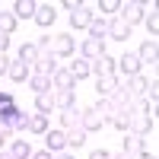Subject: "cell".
Returning <instances> with one entry per match:
<instances>
[{
	"label": "cell",
	"instance_id": "4316f807",
	"mask_svg": "<svg viewBox=\"0 0 159 159\" xmlns=\"http://www.w3.org/2000/svg\"><path fill=\"white\" fill-rule=\"evenodd\" d=\"M124 153H130V156H140V153H147V143H143V137L130 134V137L124 140Z\"/></svg>",
	"mask_w": 159,
	"mask_h": 159
},
{
	"label": "cell",
	"instance_id": "83f0119b",
	"mask_svg": "<svg viewBox=\"0 0 159 159\" xmlns=\"http://www.w3.org/2000/svg\"><path fill=\"white\" fill-rule=\"evenodd\" d=\"M105 32H108V19L92 16V22H89V38H105Z\"/></svg>",
	"mask_w": 159,
	"mask_h": 159
},
{
	"label": "cell",
	"instance_id": "7dc6e473",
	"mask_svg": "<svg viewBox=\"0 0 159 159\" xmlns=\"http://www.w3.org/2000/svg\"><path fill=\"white\" fill-rule=\"evenodd\" d=\"M0 159H13V153L10 150H0Z\"/></svg>",
	"mask_w": 159,
	"mask_h": 159
},
{
	"label": "cell",
	"instance_id": "2e32d148",
	"mask_svg": "<svg viewBox=\"0 0 159 159\" xmlns=\"http://www.w3.org/2000/svg\"><path fill=\"white\" fill-rule=\"evenodd\" d=\"M108 99H111V105H115L118 111H127V115H130V99H134V96H130V92H127L124 86H118V89L111 92Z\"/></svg>",
	"mask_w": 159,
	"mask_h": 159
},
{
	"label": "cell",
	"instance_id": "6da1fadb",
	"mask_svg": "<svg viewBox=\"0 0 159 159\" xmlns=\"http://www.w3.org/2000/svg\"><path fill=\"white\" fill-rule=\"evenodd\" d=\"M153 127H156L153 115H130V118H127V130H130V134H137V137H147Z\"/></svg>",
	"mask_w": 159,
	"mask_h": 159
},
{
	"label": "cell",
	"instance_id": "8fae6325",
	"mask_svg": "<svg viewBox=\"0 0 159 159\" xmlns=\"http://www.w3.org/2000/svg\"><path fill=\"white\" fill-rule=\"evenodd\" d=\"M51 99H54V108H61V111H67V108L76 105L73 89H54V92H51Z\"/></svg>",
	"mask_w": 159,
	"mask_h": 159
},
{
	"label": "cell",
	"instance_id": "d590c367",
	"mask_svg": "<svg viewBox=\"0 0 159 159\" xmlns=\"http://www.w3.org/2000/svg\"><path fill=\"white\" fill-rule=\"evenodd\" d=\"M127 118H130V115H127V111H121V115H115V118H111L108 124H115L118 130H127Z\"/></svg>",
	"mask_w": 159,
	"mask_h": 159
},
{
	"label": "cell",
	"instance_id": "4fadbf2b",
	"mask_svg": "<svg viewBox=\"0 0 159 159\" xmlns=\"http://www.w3.org/2000/svg\"><path fill=\"white\" fill-rule=\"evenodd\" d=\"M96 80H99V86H96V89H99V96H102V99H108L111 92H115L118 86H121V76H118V73H108V76H96Z\"/></svg>",
	"mask_w": 159,
	"mask_h": 159
},
{
	"label": "cell",
	"instance_id": "ee69618b",
	"mask_svg": "<svg viewBox=\"0 0 159 159\" xmlns=\"http://www.w3.org/2000/svg\"><path fill=\"white\" fill-rule=\"evenodd\" d=\"M7 137H10V130H7L3 124H0V150H3V143H7Z\"/></svg>",
	"mask_w": 159,
	"mask_h": 159
},
{
	"label": "cell",
	"instance_id": "7a4b0ae2",
	"mask_svg": "<svg viewBox=\"0 0 159 159\" xmlns=\"http://www.w3.org/2000/svg\"><path fill=\"white\" fill-rule=\"evenodd\" d=\"M140 67H143V64L137 61V54H121V57H115V73H121V76H137Z\"/></svg>",
	"mask_w": 159,
	"mask_h": 159
},
{
	"label": "cell",
	"instance_id": "9c48e42d",
	"mask_svg": "<svg viewBox=\"0 0 159 159\" xmlns=\"http://www.w3.org/2000/svg\"><path fill=\"white\" fill-rule=\"evenodd\" d=\"M45 150L51 156L67 150V137H64V130H48V134H45Z\"/></svg>",
	"mask_w": 159,
	"mask_h": 159
},
{
	"label": "cell",
	"instance_id": "5b68a950",
	"mask_svg": "<svg viewBox=\"0 0 159 159\" xmlns=\"http://www.w3.org/2000/svg\"><path fill=\"white\" fill-rule=\"evenodd\" d=\"M80 127H83L86 134H96V130H102V127H105V121L99 118V111H96V108H83V111H80Z\"/></svg>",
	"mask_w": 159,
	"mask_h": 159
},
{
	"label": "cell",
	"instance_id": "ab89813d",
	"mask_svg": "<svg viewBox=\"0 0 159 159\" xmlns=\"http://www.w3.org/2000/svg\"><path fill=\"white\" fill-rule=\"evenodd\" d=\"M7 48H10V35L0 32V54H7Z\"/></svg>",
	"mask_w": 159,
	"mask_h": 159
},
{
	"label": "cell",
	"instance_id": "d6986e66",
	"mask_svg": "<svg viewBox=\"0 0 159 159\" xmlns=\"http://www.w3.org/2000/svg\"><path fill=\"white\" fill-rule=\"evenodd\" d=\"M108 38H115V42H127L130 38V25H124L121 19H111L108 22V32H105Z\"/></svg>",
	"mask_w": 159,
	"mask_h": 159
},
{
	"label": "cell",
	"instance_id": "7402d4cb",
	"mask_svg": "<svg viewBox=\"0 0 159 159\" xmlns=\"http://www.w3.org/2000/svg\"><path fill=\"white\" fill-rule=\"evenodd\" d=\"M25 130H32V134H38V137H45L48 134V115H29V127Z\"/></svg>",
	"mask_w": 159,
	"mask_h": 159
},
{
	"label": "cell",
	"instance_id": "836d02e7",
	"mask_svg": "<svg viewBox=\"0 0 159 159\" xmlns=\"http://www.w3.org/2000/svg\"><path fill=\"white\" fill-rule=\"evenodd\" d=\"M118 10H121V0H99V13H105V16H111Z\"/></svg>",
	"mask_w": 159,
	"mask_h": 159
},
{
	"label": "cell",
	"instance_id": "5bb4252c",
	"mask_svg": "<svg viewBox=\"0 0 159 159\" xmlns=\"http://www.w3.org/2000/svg\"><path fill=\"white\" fill-rule=\"evenodd\" d=\"M32 19H35L38 25H42V29H48V25L57 19V13H54V7H51V3H38V7H35V16H32Z\"/></svg>",
	"mask_w": 159,
	"mask_h": 159
},
{
	"label": "cell",
	"instance_id": "b9f144b4",
	"mask_svg": "<svg viewBox=\"0 0 159 159\" xmlns=\"http://www.w3.org/2000/svg\"><path fill=\"white\" fill-rule=\"evenodd\" d=\"M80 7H83L80 0H64V10H70V13H73V10H80Z\"/></svg>",
	"mask_w": 159,
	"mask_h": 159
},
{
	"label": "cell",
	"instance_id": "7bdbcfd3",
	"mask_svg": "<svg viewBox=\"0 0 159 159\" xmlns=\"http://www.w3.org/2000/svg\"><path fill=\"white\" fill-rule=\"evenodd\" d=\"M32 159H51L48 150H32Z\"/></svg>",
	"mask_w": 159,
	"mask_h": 159
},
{
	"label": "cell",
	"instance_id": "30bf717a",
	"mask_svg": "<svg viewBox=\"0 0 159 159\" xmlns=\"http://www.w3.org/2000/svg\"><path fill=\"white\" fill-rule=\"evenodd\" d=\"M89 70L96 73V76H108V73H115V57L111 54H102L96 61H89Z\"/></svg>",
	"mask_w": 159,
	"mask_h": 159
},
{
	"label": "cell",
	"instance_id": "603a6c76",
	"mask_svg": "<svg viewBox=\"0 0 159 159\" xmlns=\"http://www.w3.org/2000/svg\"><path fill=\"white\" fill-rule=\"evenodd\" d=\"M10 153H13V159H32V147H29V140H22V137H16L10 143Z\"/></svg>",
	"mask_w": 159,
	"mask_h": 159
},
{
	"label": "cell",
	"instance_id": "e575fe53",
	"mask_svg": "<svg viewBox=\"0 0 159 159\" xmlns=\"http://www.w3.org/2000/svg\"><path fill=\"white\" fill-rule=\"evenodd\" d=\"M147 29H150V38L159 35V13H150L147 16Z\"/></svg>",
	"mask_w": 159,
	"mask_h": 159
},
{
	"label": "cell",
	"instance_id": "3957f363",
	"mask_svg": "<svg viewBox=\"0 0 159 159\" xmlns=\"http://www.w3.org/2000/svg\"><path fill=\"white\" fill-rule=\"evenodd\" d=\"M73 51H76L73 35H54L51 38V54L54 57H73Z\"/></svg>",
	"mask_w": 159,
	"mask_h": 159
},
{
	"label": "cell",
	"instance_id": "7c38bea8",
	"mask_svg": "<svg viewBox=\"0 0 159 159\" xmlns=\"http://www.w3.org/2000/svg\"><path fill=\"white\" fill-rule=\"evenodd\" d=\"M92 16H96V13H92V10H89V7L83 3L80 10H73V13H70V25H73V29H89Z\"/></svg>",
	"mask_w": 159,
	"mask_h": 159
},
{
	"label": "cell",
	"instance_id": "9a60e30c",
	"mask_svg": "<svg viewBox=\"0 0 159 159\" xmlns=\"http://www.w3.org/2000/svg\"><path fill=\"white\" fill-rule=\"evenodd\" d=\"M51 86H54V89H73L76 80H73V73H70L67 67H57L54 76H51Z\"/></svg>",
	"mask_w": 159,
	"mask_h": 159
},
{
	"label": "cell",
	"instance_id": "44dd1931",
	"mask_svg": "<svg viewBox=\"0 0 159 159\" xmlns=\"http://www.w3.org/2000/svg\"><path fill=\"white\" fill-rule=\"evenodd\" d=\"M147 83H150V80L143 76V73H137V76H127L121 86H124V89L130 92V96H140V92H147Z\"/></svg>",
	"mask_w": 159,
	"mask_h": 159
},
{
	"label": "cell",
	"instance_id": "bcb514c9",
	"mask_svg": "<svg viewBox=\"0 0 159 159\" xmlns=\"http://www.w3.org/2000/svg\"><path fill=\"white\" fill-rule=\"evenodd\" d=\"M51 159H73V156H70V153H54Z\"/></svg>",
	"mask_w": 159,
	"mask_h": 159
},
{
	"label": "cell",
	"instance_id": "ffe728a7",
	"mask_svg": "<svg viewBox=\"0 0 159 159\" xmlns=\"http://www.w3.org/2000/svg\"><path fill=\"white\" fill-rule=\"evenodd\" d=\"M7 76L13 80V83H29V67L25 64H19V61H10V70H7Z\"/></svg>",
	"mask_w": 159,
	"mask_h": 159
},
{
	"label": "cell",
	"instance_id": "c3c4849f",
	"mask_svg": "<svg viewBox=\"0 0 159 159\" xmlns=\"http://www.w3.org/2000/svg\"><path fill=\"white\" fill-rule=\"evenodd\" d=\"M134 159H156L153 153H140V156H134Z\"/></svg>",
	"mask_w": 159,
	"mask_h": 159
},
{
	"label": "cell",
	"instance_id": "1f68e13d",
	"mask_svg": "<svg viewBox=\"0 0 159 159\" xmlns=\"http://www.w3.org/2000/svg\"><path fill=\"white\" fill-rule=\"evenodd\" d=\"M67 70L73 73V80H86V76H92V70H89V61H73Z\"/></svg>",
	"mask_w": 159,
	"mask_h": 159
},
{
	"label": "cell",
	"instance_id": "d4e9b609",
	"mask_svg": "<svg viewBox=\"0 0 159 159\" xmlns=\"http://www.w3.org/2000/svg\"><path fill=\"white\" fill-rule=\"evenodd\" d=\"M16 57H19V64H25V67H29V64H35L38 61V48L35 45H19V51H16Z\"/></svg>",
	"mask_w": 159,
	"mask_h": 159
},
{
	"label": "cell",
	"instance_id": "e0dca14e",
	"mask_svg": "<svg viewBox=\"0 0 159 159\" xmlns=\"http://www.w3.org/2000/svg\"><path fill=\"white\" fill-rule=\"evenodd\" d=\"M35 7H38L35 0H16L10 13H13L16 19H32V16H35Z\"/></svg>",
	"mask_w": 159,
	"mask_h": 159
},
{
	"label": "cell",
	"instance_id": "74e56055",
	"mask_svg": "<svg viewBox=\"0 0 159 159\" xmlns=\"http://www.w3.org/2000/svg\"><path fill=\"white\" fill-rule=\"evenodd\" d=\"M38 51H51V38L48 35H42V38H38V45H35Z\"/></svg>",
	"mask_w": 159,
	"mask_h": 159
},
{
	"label": "cell",
	"instance_id": "277c9868",
	"mask_svg": "<svg viewBox=\"0 0 159 159\" xmlns=\"http://www.w3.org/2000/svg\"><path fill=\"white\" fill-rule=\"evenodd\" d=\"M121 19L124 25H137L143 19V7H140V0H127V3H121Z\"/></svg>",
	"mask_w": 159,
	"mask_h": 159
},
{
	"label": "cell",
	"instance_id": "f1b7e54d",
	"mask_svg": "<svg viewBox=\"0 0 159 159\" xmlns=\"http://www.w3.org/2000/svg\"><path fill=\"white\" fill-rule=\"evenodd\" d=\"M29 86L35 89V96H42V92L51 89V76H42V73H32L29 76Z\"/></svg>",
	"mask_w": 159,
	"mask_h": 159
},
{
	"label": "cell",
	"instance_id": "f546056e",
	"mask_svg": "<svg viewBox=\"0 0 159 159\" xmlns=\"http://www.w3.org/2000/svg\"><path fill=\"white\" fill-rule=\"evenodd\" d=\"M61 127H64V130H73V127H80V111H76V108L61 111Z\"/></svg>",
	"mask_w": 159,
	"mask_h": 159
},
{
	"label": "cell",
	"instance_id": "8d00e7d4",
	"mask_svg": "<svg viewBox=\"0 0 159 159\" xmlns=\"http://www.w3.org/2000/svg\"><path fill=\"white\" fill-rule=\"evenodd\" d=\"M10 102H16V92L13 89H0V105H10Z\"/></svg>",
	"mask_w": 159,
	"mask_h": 159
},
{
	"label": "cell",
	"instance_id": "cb8c5ba5",
	"mask_svg": "<svg viewBox=\"0 0 159 159\" xmlns=\"http://www.w3.org/2000/svg\"><path fill=\"white\" fill-rule=\"evenodd\" d=\"M92 108H96V111H99V118H102V121H105V124H108V121H111V118H115V115H121V111H118V108H115V105H111V99H99V105H92Z\"/></svg>",
	"mask_w": 159,
	"mask_h": 159
},
{
	"label": "cell",
	"instance_id": "52a82bcc",
	"mask_svg": "<svg viewBox=\"0 0 159 159\" xmlns=\"http://www.w3.org/2000/svg\"><path fill=\"white\" fill-rule=\"evenodd\" d=\"M35 67V73H42V76H54V70H57V57L51 54V51H38V61L32 64Z\"/></svg>",
	"mask_w": 159,
	"mask_h": 159
},
{
	"label": "cell",
	"instance_id": "f35d334b",
	"mask_svg": "<svg viewBox=\"0 0 159 159\" xmlns=\"http://www.w3.org/2000/svg\"><path fill=\"white\" fill-rule=\"evenodd\" d=\"M89 159H111V153H105V150H92Z\"/></svg>",
	"mask_w": 159,
	"mask_h": 159
},
{
	"label": "cell",
	"instance_id": "f6af8a7d",
	"mask_svg": "<svg viewBox=\"0 0 159 159\" xmlns=\"http://www.w3.org/2000/svg\"><path fill=\"white\" fill-rule=\"evenodd\" d=\"M111 159H134L130 153H124V150H118V153H111Z\"/></svg>",
	"mask_w": 159,
	"mask_h": 159
},
{
	"label": "cell",
	"instance_id": "d6a6232c",
	"mask_svg": "<svg viewBox=\"0 0 159 159\" xmlns=\"http://www.w3.org/2000/svg\"><path fill=\"white\" fill-rule=\"evenodd\" d=\"M54 108V99H51V92H42V96H35V111L38 115H48Z\"/></svg>",
	"mask_w": 159,
	"mask_h": 159
},
{
	"label": "cell",
	"instance_id": "484cf974",
	"mask_svg": "<svg viewBox=\"0 0 159 159\" xmlns=\"http://www.w3.org/2000/svg\"><path fill=\"white\" fill-rule=\"evenodd\" d=\"M16 25H19V19L13 16L10 10H0V32H3V35H13V32H16Z\"/></svg>",
	"mask_w": 159,
	"mask_h": 159
},
{
	"label": "cell",
	"instance_id": "ba28073f",
	"mask_svg": "<svg viewBox=\"0 0 159 159\" xmlns=\"http://www.w3.org/2000/svg\"><path fill=\"white\" fill-rule=\"evenodd\" d=\"M80 51H83V61H96L105 54V38H86L80 45Z\"/></svg>",
	"mask_w": 159,
	"mask_h": 159
},
{
	"label": "cell",
	"instance_id": "60d3db41",
	"mask_svg": "<svg viewBox=\"0 0 159 159\" xmlns=\"http://www.w3.org/2000/svg\"><path fill=\"white\" fill-rule=\"evenodd\" d=\"M7 70H10V57H7V54H0V76H3Z\"/></svg>",
	"mask_w": 159,
	"mask_h": 159
},
{
	"label": "cell",
	"instance_id": "ac0fdd59",
	"mask_svg": "<svg viewBox=\"0 0 159 159\" xmlns=\"http://www.w3.org/2000/svg\"><path fill=\"white\" fill-rule=\"evenodd\" d=\"M3 127L10 130V134H16V130H25V127H29V115H25V111L19 108L16 115H10L7 121H3Z\"/></svg>",
	"mask_w": 159,
	"mask_h": 159
},
{
	"label": "cell",
	"instance_id": "8992f818",
	"mask_svg": "<svg viewBox=\"0 0 159 159\" xmlns=\"http://www.w3.org/2000/svg\"><path fill=\"white\" fill-rule=\"evenodd\" d=\"M137 61H140V64H150V67H156V61H159V45H156V38H147V42L137 48Z\"/></svg>",
	"mask_w": 159,
	"mask_h": 159
},
{
	"label": "cell",
	"instance_id": "4dcf8cb0",
	"mask_svg": "<svg viewBox=\"0 0 159 159\" xmlns=\"http://www.w3.org/2000/svg\"><path fill=\"white\" fill-rule=\"evenodd\" d=\"M64 137H67V147H83V143H86V130L83 127H73V130H64Z\"/></svg>",
	"mask_w": 159,
	"mask_h": 159
}]
</instances>
